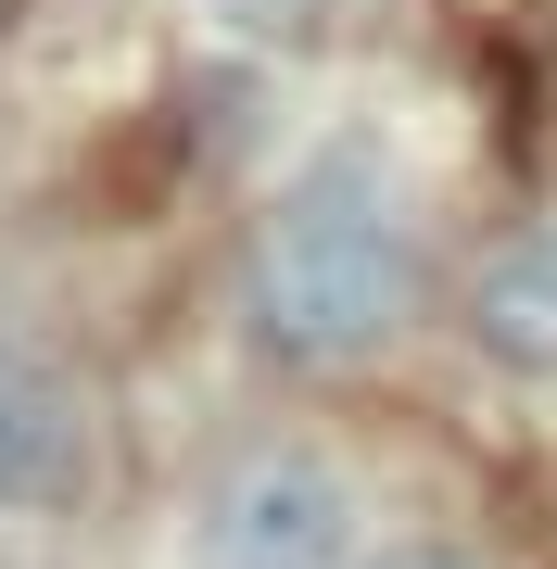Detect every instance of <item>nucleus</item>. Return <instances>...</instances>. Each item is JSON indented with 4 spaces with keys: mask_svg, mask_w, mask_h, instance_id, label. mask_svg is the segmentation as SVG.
Here are the masks:
<instances>
[{
    "mask_svg": "<svg viewBox=\"0 0 557 569\" xmlns=\"http://www.w3.org/2000/svg\"><path fill=\"white\" fill-rule=\"evenodd\" d=\"M253 342L291 367H355L380 355L418 305V216L368 152H317L253 228Z\"/></svg>",
    "mask_w": 557,
    "mask_h": 569,
    "instance_id": "1",
    "label": "nucleus"
},
{
    "mask_svg": "<svg viewBox=\"0 0 557 569\" xmlns=\"http://www.w3.org/2000/svg\"><path fill=\"white\" fill-rule=\"evenodd\" d=\"M355 557V493L317 456H241L203 507V569H342Z\"/></svg>",
    "mask_w": 557,
    "mask_h": 569,
    "instance_id": "2",
    "label": "nucleus"
},
{
    "mask_svg": "<svg viewBox=\"0 0 557 569\" xmlns=\"http://www.w3.org/2000/svg\"><path fill=\"white\" fill-rule=\"evenodd\" d=\"M89 481V406L39 355H0V507H63Z\"/></svg>",
    "mask_w": 557,
    "mask_h": 569,
    "instance_id": "3",
    "label": "nucleus"
},
{
    "mask_svg": "<svg viewBox=\"0 0 557 569\" xmlns=\"http://www.w3.org/2000/svg\"><path fill=\"white\" fill-rule=\"evenodd\" d=\"M469 329H481L507 367H557V241H519V253H495V266H481Z\"/></svg>",
    "mask_w": 557,
    "mask_h": 569,
    "instance_id": "4",
    "label": "nucleus"
},
{
    "mask_svg": "<svg viewBox=\"0 0 557 569\" xmlns=\"http://www.w3.org/2000/svg\"><path fill=\"white\" fill-rule=\"evenodd\" d=\"M380 569H469V557H380Z\"/></svg>",
    "mask_w": 557,
    "mask_h": 569,
    "instance_id": "5",
    "label": "nucleus"
}]
</instances>
